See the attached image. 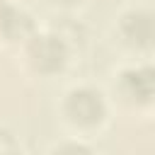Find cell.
<instances>
[{"label":"cell","mask_w":155,"mask_h":155,"mask_svg":"<svg viewBox=\"0 0 155 155\" xmlns=\"http://www.w3.org/2000/svg\"><path fill=\"white\" fill-rule=\"evenodd\" d=\"M61 111L70 126H75L80 131H92L104 124L109 107H107L102 90H97L92 85H78L65 92Z\"/></svg>","instance_id":"cell-1"},{"label":"cell","mask_w":155,"mask_h":155,"mask_svg":"<svg viewBox=\"0 0 155 155\" xmlns=\"http://www.w3.org/2000/svg\"><path fill=\"white\" fill-rule=\"evenodd\" d=\"M24 58L29 63V68L39 75H56L65 68L68 58H70V48L68 44L53 31H34L24 44Z\"/></svg>","instance_id":"cell-2"},{"label":"cell","mask_w":155,"mask_h":155,"mask_svg":"<svg viewBox=\"0 0 155 155\" xmlns=\"http://www.w3.org/2000/svg\"><path fill=\"white\" fill-rule=\"evenodd\" d=\"M116 90L121 94L124 102L128 104H136V107H145L153 102V92H155V85H153V68L148 63L143 65H131V68H124L116 78Z\"/></svg>","instance_id":"cell-3"},{"label":"cell","mask_w":155,"mask_h":155,"mask_svg":"<svg viewBox=\"0 0 155 155\" xmlns=\"http://www.w3.org/2000/svg\"><path fill=\"white\" fill-rule=\"evenodd\" d=\"M121 41L136 51H148L153 44V15L145 7H128L116 22Z\"/></svg>","instance_id":"cell-4"},{"label":"cell","mask_w":155,"mask_h":155,"mask_svg":"<svg viewBox=\"0 0 155 155\" xmlns=\"http://www.w3.org/2000/svg\"><path fill=\"white\" fill-rule=\"evenodd\" d=\"M34 31H36L34 17L24 7L12 2L7 15H5V19H2V24H0V39L7 41V44H24Z\"/></svg>","instance_id":"cell-5"},{"label":"cell","mask_w":155,"mask_h":155,"mask_svg":"<svg viewBox=\"0 0 155 155\" xmlns=\"http://www.w3.org/2000/svg\"><path fill=\"white\" fill-rule=\"evenodd\" d=\"M48 155H94V150L85 140H63L51 148Z\"/></svg>","instance_id":"cell-6"},{"label":"cell","mask_w":155,"mask_h":155,"mask_svg":"<svg viewBox=\"0 0 155 155\" xmlns=\"http://www.w3.org/2000/svg\"><path fill=\"white\" fill-rule=\"evenodd\" d=\"M0 155H19V143L7 128H0Z\"/></svg>","instance_id":"cell-7"},{"label":"cell","mask_w":155,"mask_h":155,"mask_svg":"<svg viewBox=\"0 0 155 155\" xmlns=\"http://www.w3.org/2000/svg\"><path fill=\"white\" fill-rule=\"evenodd\" d=\"M85 0H48V5H53V7H61V10H73V7H78V5H82Z\"/></svg>","instance_id":"cell-8"}]
</instances>
